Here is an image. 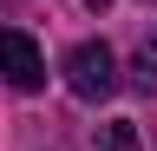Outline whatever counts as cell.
Listing matches in <instances>:
<instances>
[{
  "label": "cell",
  "mask_w": 157,
  "mask_h": 151,
  "mask_svg": "<svg viewBox=\"0 0 157 151\" xmlns=\"http://www.w3.org/2000/svg\"><path fill=\"white\" fill-rule=\"evenodd\" d=\"M66 85H72V99H85V105L111 99V92H118V53L105 40H78L66 53Z\"/></svg>",
  "instance_id": "obj_1"
},
{
  "label": "cell",
  "mask_w": 157,
  "mask_h": 151,
  "mask_svg": "<svg viewBox=\"0 0 157 151\" xmlns=\"http://www.w3.org/2000/svg\"><path fill=\"white\" fill-rule=\"evenodd\" d=\"M0 72H7L13 92H39V85H46V59H39L33 33H20V26L0 33Z\"/></svg>",
  "instance_id": "obj_2"
},
{
  "label": "cell",
  "mask_w": 157,
  "mask_h": 151,
  "mask_svg": "<svg viewBox=\"0 0 157 151\" xmlns=\"http://www.w3.org/2000/svg\"><path fill=\"white\" fill-rule=\"evenodd\" d=\"M98 151H144V145H137V125H131V118L98 125Z\"/></svg>",
  "instance_id": "obj_3"
},
{
  "label": "cell",
  "mask_w": 157,
  "mask_h": 151,
  "mask_svg": "<svg viewBox=\"0 0 157 151\" xmlns=\"http://www.w3.org/2000/svg\"><path fill=\"white\" fill-rule=\"evenodd\" d=\"M85 7H92V13H105V7H111V0H85Z\"/></svg>",
  "instance_id": "obj_4"
}]
</instances>
